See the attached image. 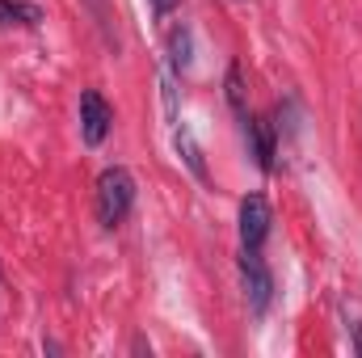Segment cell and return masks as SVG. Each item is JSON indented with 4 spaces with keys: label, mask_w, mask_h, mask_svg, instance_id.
I'll list each match as a JSON object with an SVG mask.
<instances>
[{
    "label": "cell",
    "mask_w": 362,
    "mask_h": 358,
    "mask_svg": "<svg viewBox=\"0 0 362 358\" xmlns=\"http://www.w3.org/2000/svg\"><path fill=\"white\" fill-rule=\"evenodd\" d=\"M42 8L25 0H0V25H38Z\"/></svg>",
    "instance_id": "8992f818"
},
{
    "label": "cell",
    "mask_w": 362,
    "mask_h": 358,
    "mask_svg": "<svg viewBox=\"0 0 362 358\" xmlns=\"http://www.w3.org/2000/svg\"><path fill=\"white\" fill-rule=\"evenodd\" d=\"M110 122H114V110H110V101H105L97 89H85V93H81V135H85V144H89V148L105 144V135H110Z\"/></svg>",
    "instance_id": "277c9868"
},
{
    "label": "cell",
    "mask_w": 362,
    "mask_h": 358,
    "mask_svg": "<svg viewBox=\"0 0 362 358\" xmlns=\"http://www.w3.org/2000/svg\"><path fill=\"white\" fill-rule=\"evenodd\" d=\"M240 282H245V299H249L253 316H266L270 295H274V278H270V270H266V262L257 258V249L240 253Z\"/></svg>",
    "instance_id": "7a4b0ae2"
},
{
    "label": "cell",
    "mask_w": 362,
    "mask_h": 358,
    "mask_svg": "<svg viewBox=\"0 0 362 358\" xmlns=\"http://www.w3.org/2000/svg\"><path fill=\"white\" fill-rule=\"evenodd\" d=\"M270 224H274V211L262 194H249L240 202V245L245 249H262L266 236H270Z\"/></svg>",
    "instance_id": "3957f363"
},
{
    "label": "cell",
    "mask_w": 362,
    "mask_h": 358,
    "mask_svg": "<svg viewBox=\"0 0 362 358\" xmlns=\"http://www.w3.org/2000/svg\"><path fill=\"white\" fill-rule=\"evenodd\" d=\"M169 51H173V55H169L173 68L185 72V68H189V30H185V25H177V30L169 34Z\"/></svg>",
    "instance_id": "ba28073f"
},
{
    "label": "cell",
    "mask_w": 362,
    "mask_h": 358,
    "mask_svg": "<svg viewBox=\"0 0 362 358\" xmlns=\"http://www.w3.org/2000/svg\"><path fill=\"white\" fill-rule=\"evenodd\" d=\"M173 4H177V0H152V13H156V17H169Z\"/></svg>",
    "instance_id": "9c48e42d"
},
{
    "label": "cell",
    "mask_w": 362,
    "mask_h": 358,
    "mask_svg": "<svg viewBox=\"0 0 362 358\" xmlns=\"http://www.w3.org/2000/svg\"><path fill=\"white\" fill-rule=\"evenodd\" d=\"M131 207H135V178L122 165L105 169L97 178V219H101V228H118L131 215Z\"/></svg>",
    "instance_id": "6da1fadb"
},
{
    "label": "cell",
    "mask_w": 362,
    "mask_h": 358,
    "mask_svg": "<svg viewBox=\"0 0 362 358\" xmlns=\"http://www.w3.org/2000/svg\"><path fill=\"white\" fill-rule=\"evenodd\" d=\"M173 144H177V156L185 161V169L194 173L198 181H206V161H202V148L194 144V135L185 131V127H177V135H173Z\"/></svg>",
    "instance_id": "5b68a950"
},
{
    "label": "cell",
    "mask_w": 362,
    "mask_h": 358,
    "mask_svg": "<svg viewBox=\"0 0 362 358\" xmlns=\"http://www.w3.org/2000/svg\"><path fill=\"white\" fill-rule=\"evenodd\" d=\"M354 350L362 354V325H354Z\"/></svg>",
    "instance_id": "30bf717a"
},
{
    "label": "cell",
    "mask_w": 362,
    "mask_h": 358,
    "mask_svg": "<svg viewBox=\"0 0 362 358\" xmlns=\"http://www.w3.org/2000/svg\"><path fill=\"white\" fill-rule=\"evenodd\" d=\"M228 101H232V110H236V118H240V131H249V127H253V114H249L245 81H240V68H236V64L228 68Z\"/></svg>",
    "instance_id": "52a82bcc"
}]
</instances>
